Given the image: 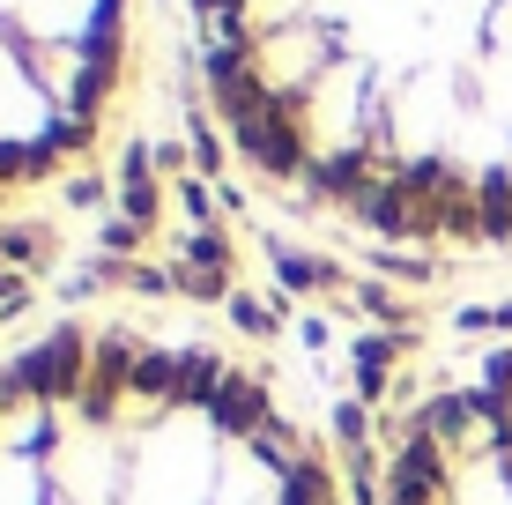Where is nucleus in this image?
Here are the masks:
<instances>
[{
  "mask_svg": "<svg viewBox=\"0 0 512 505\" xmlns=\"http://www.w3.org/2000/svg\"><path fill=\"white\" fill-rule=\"evenodd\" d=\"M268 186L423 253L512 246V0H186Z\"/></svg>",
  "mask_w": 512,
  "mask_h": 505,
  "instance_id": "obj_1",
  "label": "nucleus"
},
{
  "mask_svg": "<svg viewBox=\"0 0 512 505\" xmlns=\"http://www.w3.org/2000/svg\"><path fill=\"white\" fill-rule=\"evenodd\" d=\"M0 505H342V483L231 350L60 320L0 350Z\"/></svg>",
  "mask_w": 512,
  "mask_h": 505,
  "instance_id": "obj_2",
  "label": "nucleus"
},
{
  "mask_svg": "<svg viewBox=\"0 0 512 505\" xmlns=\"http://www.w3.org/2000/svg\"><path fill=\"white\" fill-rule=\"evenodd\" d=\"M134 60V0H0V201L104 142Z\"/></svg>",
  "mask_w": 512,
  "mask_h": 505,
  "instance_id": "obj_3",
  "label": "nucleus"
},
{
  "mask_svg": "<svg viewBox=\"0 0 512 505\" xmlns=\"http://www.w3.org/2000/svg\"><path fill=\"white\" fill-rule=\"evenodd\" d=\"M386 505H512V342L453 357L401 409Z\"/></svg>",
  "mask_w": 512,
  "mask_h": 505,
  "instance_id": "obj_4",
  "label": "nucleus"
}]
</instances>
